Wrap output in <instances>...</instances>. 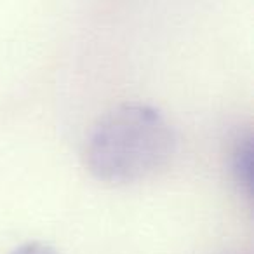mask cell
I'll use <instances>...</instances> for the list:
<instances>
[{"label": "cell", "mask_w": 254, "mask_h": 254, "mask_svg": "<svg viewBox=\"0 0 254 254\" xmlns=\"http://www.w3.org/2000/svg\"><path fill=\"white\" fill-rule=\"evenodd\" d=\"M174 153L176 136L166 117L145 103H124L94 124L84 162L98 181L132 185L162 173Z\"/></svg>", "instance_id": "1"}, {"label": "cell", "mask_w": 254, "mask_h": 254, "mask_svg": "<svg viewBox=\"0 0 254 254\" xmlns=\"http://www.w3.org/2000/svg\"><path fill=\"white\" fill-rule=\"evenodd\" d=\"M11 254H58L51 246H46L42 242H26L23 246L16 247Z\"/></svg>", "instance_id": "2"}]
</instances>
